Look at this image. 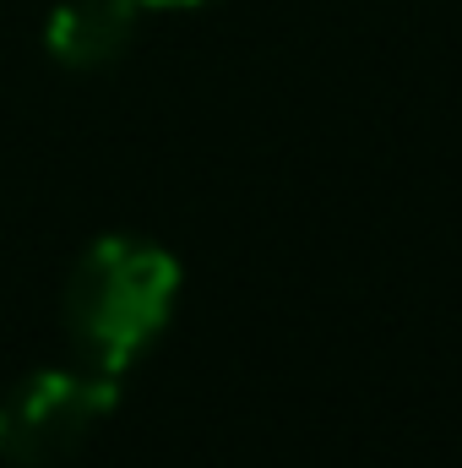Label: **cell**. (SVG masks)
I'll return each mask as SVG.
<instances>
[{"mask_svg": "<svg viewBox=\"0 0 462 468\" xmlns=\"http://www.w3.org/2000/svg\"><path fill=\"white\" fill-rule=\"evenodd\" d=\"M180 305V261L142 234H99L66 272L60 316L82 365L125 376Z\"/></svg>", "mask_w": 462, "mask_h": 468, "instance_id": "obj_1", "label": "cell"}, {"mask_svg": "<svg viewBox=\"0 0 462 468\" xmlns=\"http://www.w3.org/2000/svg\"><path fill=\"white\" fill-rule=\"evenodd\" d=\"M120 403V376L93 365L60 370L38 365L0 392V463L55 468L66 463Z\"/></svg>", "mask_w": 462, "mask_h": 468, "instance_id": "obj_2", "label": "cell"}, {"mask_svg": "<svg viewBox=\"0 0 462 468\" xmlns=\"http://www.w3.org/2000/svg\"><path fill=\"white\" fill-rule=\"evenodd\" d=\"M136 33V0H60L44 22V49L66 71H104Z\"/></svg>", "mask_w": 462, "mask_h": 468, "instance_id": "obj_3", "label": "cell"}, {"mask_svg": "<svg viewBox=\"0 0 462 468\" xmlns=\"http://www.w3.org/2000/svg\"><path fill=\"white\" fill-rule=\"evenodd\" d=\"M152 5V11H191V5H213V0H136V11Z\"/></svg>", "mask_w": 462, "mask_h": 468, "instance_id": "obj_4", "label": "cell"}]
</instances>
